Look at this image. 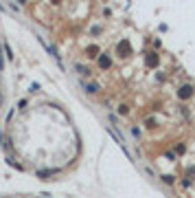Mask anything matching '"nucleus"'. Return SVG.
Wrapping results in <instances>:
<instances>
[{
	"label": "nucleus",
	"instance_id": "1",
	"mask_svg": "<svg viewBox=\"0 0 195 198\" xmlns=\"http://www.w3.org/2000/svg\"><path fill=\"white\" fill-rule=\"evenodd\" d=\"M81 86L88 88V92H96V90H99V86H96V84H86V82H81Z\"/></svg>",
	"mask_w": 195,
	"mask_h": 198
},
{
	"label": "nucleus",
	"instance_id": "2",
	"mask_svg": "<svg viewBox=\"0 0 195 198\" xmlns=\"http://www.w3.org/2000/svg\"><path fill=\"white\" fill-rule=\"evenodd\" d=\"M191 92H193V88H191V86H184V88L180 90V97H182V99H186V97H189Z\"/></svg>",
	"mask_w": 195,
	"mask_h": 198
},
{
	"label": "nucleus",
	"instance_id": "3",
	"mask_svg": "<svg viewBox=\"0 0 195 198\" xmlns=\"http://www.w3.org/2000/svg\"><path fill=\"white\" fill-rule=\"evenodd\" d=\"M121 51H123V53H129V44H127V42H121V44H118V53H121Z\"/></svg>",
	"mask_w": 195,
	"mask_h": 198
},
{
	"label": "nucleus",
	"instance_id": "4",
	"mask_svg": "<svg viewBox=\"0 0 195 198\" xmlns=\"http://www.w3.org/2000/svg\"><path fill=\"white\" fill-rule=\"evenodd\" d=\"M99 64H101V68H108V66H110V57H101Z\"/></svg>",
	"mask_w": 195,
	"mask_h": 198
},
{
	"label": "nucleus",
	"instance_id": "5",
	"mask_svg": "<svg viewBox=\"0 0 195 198\" xmlns=\"http://www.w3.org/2000/svg\"><path fill=\"white\" fill-rule=\"evenodd\" d=\"M156 62H158V57H154V53H149V57H147V64H149V66H154Z\"/></svg>",
	"mask_w": 195,
	"mask_h": 198
},
{
	"label": "nucleus",
	"instance_id": "6",
	"mask_svg": "<svg viewBox=\"0 0 195 198\" xmlns=\"http://www.w3.org/2000/svg\"><path fill=\"white\" fill-rule=\"evenodd\" d=\"M162 178H164V183H173V181H176L173 176H169V174H167V176H162Z\"/></svg>",
	"mask_w": 195,
	"mask_h": 198
}]
</instances>
